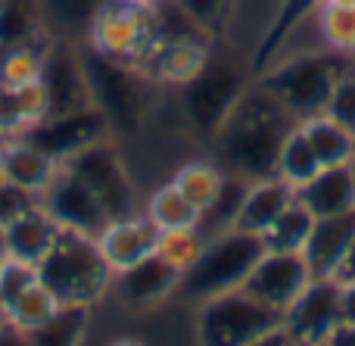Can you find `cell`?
Listing matches in <instances>:
<instances>
[{
    "instance_id": "6da1fadb",
    "label": "cell",
    "mask_w": 355,
    "mask_h": 346,
    "mask_svg": "<svg viewBox=\"0 0 355 346\" xmlns=\"http://www.w3.org/2000/svg\"><path fill=\"white\" fill-rule=\"evenodd\" d=\"M293 125L296 119L287 116L262 87L252 94L246 91L215 135V147L227 166V175H240L246 181L277 175V153Z\"/></svg>"
},
{
    "instance_id": "7a4b0ae2",
    "label": "cell",
    "mask_w": 355,
    "mask_h": 346,
    "mask_svg": "<svg viewBox=\"0 0 355 346\" xmlns=\"http://www.w3.org/2000/svg\"><path fill=\"white\" fill-rule=\"evenodd\" d=\"M37 281L60 306H97L112 291L116 272L100 253L97 237L78 231H60L53 247L37 262Z\"/></svg>"
},
{
    "instance_id": "3957f363",
    "label": "cell",
    "mask_w": 355,
    "mask_h": 346,
    "mask_svg": "<svg viewBox=\"0 0 355 346\" xmlns=\"http://www.w3.org/2000/svg\"><path fill=\"white\" fill-rule=\"evenodd\" d=\"M352 60L355 56H343L337 50H331V53H296L284 62H275L259 87L287 116L302 122L309 116L324 112L334 85L352 66Z\"/></svg>"
},
{
    "instance_id": "277c9868",
    "label": "cell",
    "mask_w": 355,
    "mask_h": 346,
    "mask_svg": "<svg viewBox=\"0 0 355 346\" xmlns=\"http://www.w3.org/2000/svg\"><path fill=\"white\" fill-rule=\"evenodd\" d=\"M265 253V243L259 234H246L240 228H227L206 237L200 259L181 275L178 297L190 303H202L209 297L237 291L250 278L252 266Z\"/></svg>"
},
{
    "instance_id": "5b68a950",
    "label": "cell",
    "mask_w": 355,
    "mask_h": 346,
    "mask_svg": "<svg viewBox=\"0 0 355 346\" xmlns=\"http://www.w3.org/2000/svg\"><path fill=\"white\" fill-rule=\"evenodd\" d=\"M85 72L91 100L106 116L112 135H137L147 116V97H144V78L141 69L119 60L87 50L85 53Z\"/></svg>"
},
{
    "instance_id": "8992f818",
    "label": "cell",
    "mask_w": 355,
    "mask_h": 346,
    "mask_svg": "<svg viewBox=\"0 0 355 346\" xmlns=\"http://www.w3.org/2000/svg\"><path fill=\"white\" fill-rule=\"evenodd\" d=\"M284 315L271 306L259 303L256 297L237 291L218 293L200 303L196 309V343L200 346H246L259 334L277 328Z\"/></svg>"
},
{
    "instance_id": "52a82bcc",
    "label": "cell",
    "mask_w": 355,
    "mask_h": 346,
    "mask_svg": "<svg viewBox=\"0 0 355 346\" xmlns=\"http://www.w3.org/2000/svg\"><path fill=\"white\" fill-rule=\"evenodd\" d=\"M85 37L94 53L141 69V62L147 60L156 41L153 6L135 3V0H106L97 10Z\"/></svg>"
},
{
    "instance_id": "ba28073f",
    "label": "cell",
    "mask_w": 355,
    "mask_h": 346,
    "mask_svg": "<svg viewBox=\"0 0 355 346\" xmlns=\"http://www.w3.org/2000/svg\"><path fill=\"white\" fill-rule=\"evenodd\" d=\"M246 94V78L234 60H212L181 85V110L196 135L215 137Z\"/></svg>"
},
{
    "instance_id": "9c48e42d",
    "label": "cell",
    "mask_w": 355,
    "mask_h": 346,
    "mask_svg": "<svg viewBox=\"0 0 355 346\" xmlns=\"http://www.w3.org/2000/svg\"><path fill=\"white\" fill-rule=\"evenodd\" d=\"M62 168H69L75 178L85 181L87 191L100 200V206L106 209L110 218H122L137 212V193L135 184H131L128 166H125L122 153L116 150V144L110 137L75 153L72 159L62 162Z\"/></svg>"
},
{
    "instance_id": "30bf717a",
    "label": "cell",
    "mask_w": 355,
    "mask_h": 346,
    "mask_svg": "<svg viewBox=\"0 0 355 346\" xmlns=\"http://www.w3.org/2000/svg\"><path fill=\"white\" fill-rule=\"evenodd\" d=\"M343 325V284L337 278H312L284 309V328L300 346L327 343Z\"/></svg>"
},
{
    "instance_id": "8fae6325",
    "label": "cell",
    "mask_w": 355,
    "mask_h": 346,
    "mask_svg": "<svg viewBox=\"0 0 355 346\" xmlns=\"http://www.w3.org/2000/svg\"><path fill=\"white\" fill-rule=\"evenodd\" d=\"M22 137L35 144L37 150H44L47 156H53L62 166V162L72 159V156L81 153L85 147L112 137V128L97 106H85V110L41 119V122L31 125Z\"/></svg>"
},
{
    "instance_id": "7c38bea8",
    "label": "cell",
    "mask_w": 355,
    "mask_h": 346,
    "mask_svg": "<svg viewBox=\"0 0 355 346\" xmlns=\"http://www.w3.org/2000/svg\"><path fill=\"white\" fill-rule=\"evenodd\" d=\"M41 85H44V94H47L50 116H62V112L94 106L91 87H87V72H85V56L69 41L50 37L47 53H44Z\"/></svg>"
},
{
    "instance_id": "4fadbf2b",
    "label": "cell",
    "mask_w": 355,
    "mask_h": 346,
    "mask_svg": "<svg viewBox=\"0 0 355 346\" xmlns=\"http://www.w3.org/2000/svg\"><path fill=\"white\" fill-rule=\"evenodd\" d=\"M312 268H309L302 253H277V250H265L259 262L252 266L250 278L243 281V291L256 297L259 303L271 306L284 315L290 303L302 293V287L312 281Z\"/></svg>"
},
{
    "instance_id": "5bb4252c",
    "label": "cell",
    "mask_w": 355,
    "mask_h": 346,
    "mask_svg": "<svg viewBox=\"0 0 355 346\" xmlns=\"http://www.w3.org/2000/svg\"><path fill=\"white\" fill-rule=\"evenodd\" d=\"M41 206L53 216V222L66 231H78V234L97 237L106 228L110 216L100 206V200L87 191V184L81 178H75L69 168L60 166L56 178L50 181V187L41 193Z\"/></svg>"
},
{
    "instance_id": "9a60e30c",
    "label": "cell",
    "mask_w": 355,
    "mask_h": 346,
    "mask_svg": "<svg viewBox=\"0 0 355 346\" xmlns=\"http://www.w3.org/2000/svg\"><path fill=\"white\" fill-rule=\"evenodd\" d=\"M156 241H159V228H156L144 212L110 218L106 228L97 234L100 253H103V259L110 262L112 272H125V268H131L135 262L153 256Z\"/></svg>"
},
{
    "instance_id": "2e32d148",
    "label": "cell",
    "mask_w": 355,
    "mask_h": 346,
    "mask_svg": "<svg viewBox=\"0 0 355 346\" xmlns=\"http://www.w3.org/2000/svg\"><path fill=\"white\" fill-rule=\"evenodd\" d=\"M178 284H181V272L153 253L147 259L135 262L131 268H125V272H116L112 291L131 309H147V306H156L162 300L175 297Z\"/></svg>"
},
{
    "instance_id": "e0dca14e",
    "label": "cell",
    "mask_w": 355,
    "mask_h": 346,
    "mask_svg": "<svg viewBox=\"0 0 355 346\" xmlns=\"http://www.w3.org/2000/svg\"><path fill=\"white\" fill-rule=\"evenodd\" d=\"M209 62V37H178V41L153 44L141 72L147 78L166 81V85H187L196 72Z\"/></svg>"
},
{
    "instance_id": "ac0fdd59",
    "label": "cell",
    "mask_w": 355,
    "mask_h": 346,
    "mask_svg": "<svg viewBox=\"0 0 355 346\" xmlns=\"http://www.w3.org/2000/svg\"><path fill=\"white\" fill-rule=\"evenodd\" d=\"M56 172H60V162L53 156H47L44 150H37L25 137H6V141H0V175L10 184L41 197L50 187V181L56 178Z\"/></svg>"
},
{
    "instance_id": "d6986e66",
    "label": "cell",
    "mask_w": 355,
    "mask_h": 346,
    "mask_svg": "<svg viewBox=\"0 0 355 346\" xmlns=\"http://www.w3.org/2000/svg\"><path fill=\"white\" fill-rule=\"evenodd\" d=\"M352 237H355V209L343 212V216L315 218V228L309 234L306 247H302V256H306L315 278H334L337 275Z\"/></svg>"
},
{
    "instance_id": "ffe728a7",
    "label": "cell",
    "mask_w": 355,
    "mask_h": 346,
    "mask_svg": "<svg viewBox=\"0 0 355 346\" xmlns=\"http://www.w3.org/2000/svg\"><path fill=\"white\" fill-rule=\"evenodd\" d=\"M293 200H296V187L287 184L284 178H277V175L250 181L246 197H243V203H240V212H237V218H234V228L262 237Z\"/></svg>"
},
{
    "instance_id": "44dd1931",
    "label": "cell",
    "mask_w": 355,
    "mask_h": 346,
    "mask_svg": "<svg viewBox=\"0 0 355 346\" xmlns=\"http://www.w3.org/2000/svg\"><path fill=\"white\" fill-rule=\"evenodd\" d=\"M60 231L62 228L53 222V216H50L41 206V200H37L35 206H28L25 212H19L16 218H10V222L3 225L6 253H10L12 259L37 266V262L47 256V250L53 247V241L60 237Z\"/></svg>"
},
{
    "instance_id": "7402d4cb",
    "label": "cell",
    "mask_w": 355,
    "mask_h": 346,
    "mask_svg": "<svg viewBox=\"0 0 355 346\" xmlns=\"http://www.w3.org/2000/svg\"><path fill=\"white\" fill-rule=\"evenodd\" d=\"M296 200L312 212L315 218H331L343 216V212L355 209V175L352 166H327L315 175L312 181H306L302 187H296Z\"/></svg>"
},
{
    "instance_id": "603a6c76",
    "label": "cell",
    "mask_w": 355,
    "mask_h": 346,
    "mask_svg": "<svg viewBox=\"0 0 355 346\" xmlns=\"http://www.w3.org/2000/svg\"><path fill=\"white\" fill-rule=\"evenodd\" d=\"M50 116L47 94L41 81H31L22 87L0 85V141L6 137H22L31 125Z\"/></svg>"
},
{
    "instance_id": "cb8c5ba5",
    "label": "cell",
    "mask_w": 355,
    "mask_h": 346,
    "mask_svg": "<svg viewBox=\"0 0 355 346\" xmlns=\"http://www.w3.org/2000/svg\"><path fill=\"white\" fill-rule=\"evenodd\" d=\"M300 128L306 131L309 144H312L315 156H318L321 168L327 166H352L355 159V135L349 128H343L340 122H334L327 112L309 116L300 122Z\"/></svg>"
},
{
    "instance_id": "d4e9b609",
    "label": "cell",
    "mask_w": 355,
    "mask_h": 346,
    "mask_svg": "<svg viewBox=\"0 0 355 346\" xmlns=\"http://www.w3.org/2000/svg\"><path fill=\"white\" fill-rule=\"evenodd\" d=\"M44 37H50V28L44 22L41 0H0V50Z\"/></svg>"
},
{
    "instance_id": "484cf974",
    "label": "cell",
    "mask_w": 355,
    "mask_h": 346,
    "mask_svg": "<svg viewBox=\"0 0 355 346\" xmlns=\"http://www.w3.org/2000/svg\"><path fill=\"white\" fill-rule=\"evenodd\" d=\"M225 178H227V172L221 166L196 159V162H187V166L178 168L172 175V184L206 216V212L212 209V203L218 200L221 187H225Z\"/></svg>"
},
{
    "instance_id": "4316f807",
    "label": "cell",
    "mask_w": 355,
    "mask_h": 346,
    "mask_svg": "<svg viewBox=\"0 0 355 346\" xmlns=\"http://www.w3.org/2000/svg\"><path fill=\"white\" fill-rule=\"evenodd\" d=\"M91 325V306H60L44 325L28 331L31 346H81Z\"/></svg>"
},
{
    "instance_id": "83f0119b",
    "label": "cell",
    "mask_w": 355,
    "mask_h": 346,
    "mask_svg": "<svg viewBox=\"0 0 355 346\" xmlns=\"http://www.w3.org/2000/svg\"><path fill=\"white\" fill-rule=\"evenodd\" d=\"M144 216L156 225L159 231H172V228H196L202 222V212L184 197L181 191L168 181V184L156 187L150 193L147 206H144Z\"/></svg>"
},
{
    "instance_id": "f1b7e54d",
    "label": "cell",
    "mask_w": 355,
    "mask_h": 346,
    "mask_svg": "<svg viewBox=\"0 0 355 346\" xmlns=\"http://www.w3.org/2000/svg\"><path fill=\"white\" fill-rule=\"evenodd\" d=\"M321 172V162L315 156L312 144H309L306 131L300 128V122L287 131L281 144V153H277V178H284L287 184L302 187L306 181H312Z\"/></svg>"
},
{
    "instance_id": "f546056e",
    "label": "cell",
    "mask_w": 355,
    "mask_h": 346,
    "mask_svg": "<svg viewBox=\"0 0 355 346\" xmlns=\"http://www.w3.org/2000/svg\"><path fill=\"white\" fill-rule=\"evenodd\" d=\"M312 228H315V216L300 200H293L275 218V225L262 234V243H265V250H277V253H302Z\"/></svg>"
},
{
    "instance_id": "4dcf8cb0",
    "label": "cell",
    "mask_w": 355,
    "mask_h": 346,
    "mask_svg": "<svg viewBox=\"0 0 355 346\" xmlns=\"http://www.w3.org/2000/svg\"><path fill=\"white\" fill-rule=\"evenodd\" d=\"M315 25H318V35L327 44V50L355 56V3L321 0L315 10Z\"/></svg>"
},
{
    "instance_id": "1f68e13d",
    "label": "cell",
    "mask_w": 355,
    "mask_h": 346,
    "mask_svg": "<svg viewBox=\"0 0 355 346\" xmlns=\"http://www.w3.org/2000/svg\"><path fill=\"white\" fill-rule=\"evenodd\" d=\"M47 44H50V37L0 50V85L22 87V85H31V81H41Z\"/></svg>"
},
{
    "instance_id": "d6a6232c",
    "label": "cell",
    "mask_w": 355,
    "mask_h": 346,
    "mask_svg": "<svg viewBox=\"0 0 355 346\" xmlns=\"http://www.w3.org/2000/svg\"><path fill=\"white\" fill-rule=\"evenodd\" d=\"M56 309H60L56 297L41 284V281H37V284H31L25 293H19V297L12 300L0 315H3L10 325H16V328H22L25 334H28V331H35L37 325L47 322Z\"/></svg>"
},
{
    "instance_id": "836d02e7",
    "label": "cell",
    "mask_w": 355,
    "mask_h": 346,
    "mask_svg": "<svg viewBox=\"0 0 355 346\" xmlns=\"http://www.w3.org/2000/svg\"><path fill=\"white\" fill-rule=\"evenodd\" d=\"M103 3L106 0H41V10L50 31L56 25L60 31H69V35H78V31L87 35L94 16H97V10Z\"/></svg>"
},
{
    "instance_id": "e575fe53",
    "label": "cell",
    "mask_w": 355,
    "mask_h": 346,
    "mask_svg": "<svg viewBox=\"0 0 355 346\" xmlns=\"http://www.w3.org/2000/svg\"><path fill=\"white\" fill-rule=\"evenodd\" d=\"M202 247H206V234L202 228H172V231H159V241H156V256L175 266L178 272H187L196 259H200Z\"/></svg>"
},
{
    "instance_id": "d590c367",
    "label": "cell",
    "mask_w": 355,
    "mask_h": 346,
    "mask_svg": "<svg viewBox=\"0 0 355 346\" xmlns=\"http://www.w3.org/2000/svg\"><path fill=\"white\" fill-rule=\"evenodd\" d=\"M318 3L321 0H287V3L281 6V12H277V19L271 22L268 35H265V44H262V50H259V53H262L259 56V62H268L271 56L284 47V41H287V37L302 25V19L315 16Z\"/></svg>"
},
{
    "instance_id": "8d00e7d4",
    "label": "cell",
    "mask_w": 355,
    "mask_h": 346,
    "mask_svg": "<svg viewBox=\"0 0 355 346\" xmlns=\"http://www.w3.org/2000/svg\"><path fill=\"white\" fill-rule=\"evenodd\" d=\"M246 187H250V181L246 178H240V175H227L218 200H215L212 209L202 216L200 228H212L215 234H218V231L234 228V218H237L240 203H243V197H246Z\"/></svg>"
},
{
    "instance_id": "74e56055",
    "label": "cell",
    "mask_w": 355,
    "mask_h": 346,
    "mask_svg": "<svg viewBox=\"0 0 355 346\" xmlns=\"http://www.w3.org/2000/svg\"><path fill=\"white\" fill-rule=\"evenodd\" d=\"M31 284H37V266L6 256V259L0 262V312H3L19 293L28 291Z\"/></svg>"
},
{
    "instance_id": "f35d334b",
    "label": "cell",
    "mask_w": 355,
    "mask_h": 346,
    "mask_svg": "<svg viewBox=\"0 0 355 346\" xmlns=\"http://www.w3.org/2000/svg\"><path fill=\"white\" fill-rule=\"evenodd\" d=\"M324 112L334 119V122H340L343 128H349L355 135V60H352V66L340 75L337 85H334Z\"/></svg>"
},
{
    "instance_id": "ab89813d",
    "label": "cell",
    "mask_w": 355,
    "mask_h": 346,
    "mask_svg": "<svg viewBox=\"0 0 355 346\" xmlns=\"http://www.w3.org/2000/svg\"><path fill=\"white\" fill-rule=\"evenodd\" d=\"M178 6H181L184 12H187L190 19H193L200 28L212 31L215 25L225 19L227 6H231V0H175Z\"/></svg>"
},
{
    "instance_id": "60d3db41",
    "label": "cell",
    "mask_w": 355,
    "mask_h": 346,
    "mask_svg": "<svg viewBox=\"0 0 355 346\" xmlns=\"http://www.w3.org/2000/svg\"><path fill=\"white\" fill-rule=\"evenodd\" d=\"M37 197L28 191H22V187L10 184V181L0 175V225H6L10 218H16L19 212H25L28 206H35Z\"/></svg>"
},
{
    "instance_id": "b9f144b4",
    "label": "cell",
    "mask_w": 355,
    "mask_h": 346,
    "mask_svg": "<svg viewBox=\"0 0 355 346\" xmlns=\"http://www.w3.org/2000/svg\"><path fill=\"white\" fill-rule=\"evenodd\" d=\"M246 346H300L290 337V331L284 328V322L277 325V328H271V331H265V334H259L252 343H246Z\"/></svg>"
},
{
    "instance_id": "7bdbcfd3",
    "label": "cell",
    "mask_w": 355,
    "mask_h": 346,
    "mask_svg": "<svg viewBox=\"0 0 355 346\" xmlns=\"http://www.w3.org/2000/svg\"><path fill=\"white\" fill-rule=\"evenodd\" d=\"M0 346H31V340L22 328L10 325L3 315H0Z\"/></svg>"
},
{
    "instance_id": "ee69618b",
    "label": "cell",
    "mask_w": 355,
    "mask_h": 346,
    "mask_svg": "<svg viewBox=\"0 0 355 346\" xmlns=\"http://www.w3.org/2000/svg\"><path fill=\"white\" fill-rule=\"evenodd\" d=\"M334 278L343 281V284H352V281H355V237H352L349 250H346V256H343V262H340V268H337V275H334Z\"/></svg>"
},
{
    "instance_id": "f6af8a7d",
    "label": "cell",
    "mask_w": 355,
    "mask_h": 346,
    "mask_svg": "<svg viewBox=\"0 0 355 346\" xmlns=\"http://www.w3.org/2000/svg\"><path fill=\"white\" fill-rule=\"evenodd\" d=\"M343 325H355V281L343 284Z\"/></svg>"
},
{
    "instance_id": "bcb514c9",
    "label": "cell",
    "mask_w": 355,
    "mask_h": 346,
    "mask_svg": "<svg viewBox=\"0 0 355 346\" xmlns=\"http://www.w3.org/2000/svg\"><path fill=\"white\" fill-rule=\"evenodd\" d=\"M327 343L331 346H355V325H340Z\"/></svg>"
},
{
    "instance_id": "7dc6e473",
    "label": "cell",
    "mask_w": 355,
    "mask_h": 346,
    "mask_svg": "<svg viewBox=\"0 0 355 346\" xmlns=\"http://www.w3.org/2000/svg\"><path fill=\"white\" fill-rule=\"evenodd\" d=\"M112 346H147V343H141V340H135V337H122V340H116Z\"/></svg>"
},
{
    "instance_id": "c3c4849f",
    "label": "cell",
    "mask_w": 355,
    "mask_h": 346,
    "mask_svg": "<svg viewBox=\"0 0 355 346\" xmlns=\"http://www.w3.org/2000/svg\"><path fill=\"white\" fill-rule=\"evenodd\" d=\"M6 256L10 253H6V237H3V225H0V262H3Z\"/></svg>"
},
{
    "instance_id": "681fc988",
    "label": "cell",
    "mask_w": 355,
    "mask_h": 346,
    "mask_svg": "<svg viewBox=\"0 0 355 346\" xmlns=\"http://www.w3.org/2000/svg\"><path fill=\"white\" fill-rule=\"evenodd\" d=\"M334 3H355V0H334Z\"/></svg>"
},
{
    "instance_id": "f907efd6",
    "label": "cell",
    "mask_w": 355,
    "mask_h": 346,
    "mask_svg": "<svg viewBox=\"0 0 355 346\" xmlns=\"http://www.w3.org/2000/svg\"><path fill=\"white\" fill-rule=\"evenodd\" d=\"M135 3H153V0H135Z\"/></svg>"
},
{
    "instance_id": "816d5d0a",
    "label": "cell",
    "mask_w": 355,
    "mask_h": 346,
    "mask_svg": "<svg viewBox=\"0 0 355 346\" xmlns=\"http://www.w3.org/2000/svg\"><path fill=\"white\" fill-rule=\"evenodd\" d=\"M309 346H331V343H309Z\"/></svg>"
},
{
    "instance_id": "f5cc1de1",
    "label": "cell",
    "mask_w": 355,
    "mask_h": 346,
    "mask_svg": "<svg viewBox=\"0 0 355 346\" xmlns=\"http://www.w3.org/2000/svg\"><path fill=\"white\" fill-rule=\"evenodd\" d=\"M352 175H355V159H352Z\"/></svg>"
}]
</instances>
